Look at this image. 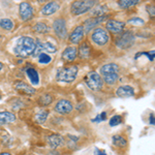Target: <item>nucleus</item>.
I'll use <instances>...</instances> for the list:
<instances>
[{
    "mask_svg": "<svg viewBox=\"0 0 155 155\" xmlns=\"http://www.w3.org/2000/svg\"><path fill=\"white\" fill-rule=\"evenodd\" d=\"M35 50V41L32 37L22 36L17 41L14 47V53L18 57H28L33 54Z\"/></svg>",
    "mask_w": 155,
    "mask_h": 155,
    "instance_id": "obj_1",
    "label": "nucleus"
},
{
    "mask_svg": "<svg viewBox=\"0 0 155 155\" xmlns=\"http://www.w3.org/2000/svg\"><path fill=\"white\" fill-rule=\"evenodd\" d=\"M102 81L107 85H114L119 79V66L115 63L104 64L101 68Z\"/></svg>",
    "mask_w": 155,
    "mask_h": 155,
    "instance_id": "obj_2",
    "label": "nucleus"
},
{
    "mask_svg": "<svg viewBox=\"0 0 155 155\" xmlns=\"http://www.w3.org/2000/svg\"><path fill=\"white\" fill-rule=\"evenodd\" d=\"M79 71V67L77 65L61 67L57 71L56 80L58 82H63V83H71L76 80Z\"/></svg>",
    "mask_w": 155,
    "mask_h": 155,
    "instance_id": "obj_3",
    "label": "nucleus"
},
{
    "mask_svg": "<svg viewBox=\"0 0 155 155\" xmlns=\"http://www.w3.org/2000/svg\"><path fill=\"white\" fill-rule=\"evenodd\" d=\"M96 4L95 1L92 0H87V1H74L71 6V12L74 16H79V15L85 14L89 12L91 8H93Z\"/></svg>",
    "mask_w": 155,
    "mask_h": 155,
    "instance_id": "obj_4",
    "label": "nucleus"
},
{
    "mask_svg": "<svg viewBox=\"0 0 155 155\" xmlns=\"http://www.w3.org/2000/svg\"><path fill=\"white\" fill-rule=\"evenodd\" d=\"M136 41V36H134V32L130 30L121 33L116 38V46L120 49H128L130 48L132 45Z\"/></svg>",
    "mask_w": 155,
    "mask_h": 155,
    "instance_id": "obj_5",
    "label": "nucleus"
},
{
    "mask_svg": "<svg viewBox=\"0 0 155 155\" xmlns=\"http://www.w3.org/2000/svg\"><path fill=\"white\" fill-rule=\"evenodd\" d=\"M84 81L91 90H101L104 86L101 76L95 71H91L84 78Z\"/></svg>",
    "mask_w": 155,
    "mask_h": 155,
    "instance_id": "obj_6",
    "label": "nucleus"
},
{
    "mask_svg": "<svg viewBox=\"0 0 155 155\" xmlns=\"http://www.w3.org/2000/svg\"><path fill=\"white\" fill-rule=\"evenodd\" d=\"M91 39L94 44L97 45V46H104V45H107V42L109 41L110 36L106 29L99 27V28H96L93 30V32H92V34H91Z\"/></svg>",
    "mask_w": 155,
    "mask_h": 155,
    "instance_id": "obj_7",
    "label": "nucleus"
},
{
    "mask_svg": "<svg viewBox=\"0 0 155 155\" xmlns=\"http://www.w3.org/2000/svg\"><path fill=\"white\" fill-rule=\"evenodd\" d=\"M53 29L56 35L61 39L67 37V29H66V22L64 19H57L53 23Z\"/></svg>",
    "mask_w": 155,
    "mask_h": 155,
    "instance_id": "obj_8",
    "label": "nucleus"
},
{
    "mask_svg": "<svg viewBox=\"0 0 155 155\" xmlns=\"http://www.w3.org/2000/svg\"><path fill=\"white\" fill-rule=\"evenodd\" d=\"M20 18L23 21H29L33 18V8L29 2H22L19 6Z\"/></svg>",
    "mask_w": 155,
    "mask_h": 155,
    "instance_id": "obj_9",
    "label": "nucleus"
},
{
    "mask_svg": "<svg viewBox=\"0 0 155 155\" xmlns=\"http://www.w3.org/2000/svg\"><path fill=\"white\" fill-rule=\"evenodd\" d=\"M55 112L62 115L65 114H69L71 113V111L74 110V107H72V104L67 99H60V101L57 102L56 106L54 107Z\"/></svg>",
    "mask_w": 155,
    "mask_h": 155,
    "instance_id": "obj_10",
    "label": "nucleus"
},
{
    "mask_svg": "<svg viewBox=\"0 0 155 155\" xmlns=\"http://www.w3.org/2000/svg\"><path fill=\"white\" fill-rule=\"evenodd\" d=\"M84 34H85V31H84V28L82 25H80V26H77L76 28L72 30V32L71 34H69V41L71 42V44H79L80 41L83 39L84 37Z\"/></svg>",
    "mask_w": 155,
    "mask_h": 155,
    "instance_id": "obj_11",
    "label": "nucleus"
},
{
    "mask_svg": "<svg viewBox=\"0 0 155 155\" xmlns=\"http://www.w3.org/2000/svg\"><path fill=\"white\" fill-rule=\"evenodd\" d=\"M107 18V16L104 15V16H101V17H94V18H90L88 20H86L84 23V26H83L85 33H86V32H89L93 27H95L96 25L101 24V22H104Z\"/></svg>",
    "mask_w": 155,
    "mask_h": 155,
    "instance_id": "obj_12",
    "label": "nucleus"
},
{
    "mask_svg": "<svg viewBox=\"0 0 155 155\" xmlns=\"http://www.w3.org/2000/svg\"><path fill=\"white\" fill-rule=\"evenodd\" d=\"M47 142H48V144L50 145V147H51L52 149H56V148H58V147H61L65 144L64 137L57 134L49 136L47 137Z\"/></svg>",
    "mask_w": 155,
    "mask_h": 155,
    "instance_id": "obj_13",
    "label": "nucleus"
},
{
    "mask_svg": "<svg viewBox=\"0 0 155 155\" xmlns=\"http://www.w3.org/2000/svg\"><path fill=\"white\" fill-rule=\"evenodd\" d=\"M125 23L124 22L116 21V20H109L107 22V29L113 33H121L122 30L124 29Z\"/></svg>",
    "mask_w": 155,
    "mask_h": 155,
    "instance_id": "obj_14",
    "label": "nucleus"
},
{
    "mask_svg": "<svg viewBox=\"0 0 155 155\" xmlns=\"http://www.w3.org/2000/svg\"><path fill=\"white\" fill-rule=\"evenodd\" d=\"M116 95L121 98H127V97H131L134 95V89L131 86H121L116 90Z\"/></svg>",
    "mask_w": 155,
    "mask_h": 155,
    "instance_id": "obj_15",
    "label": "nucleus"
},
{
    "mask_svg": "<svg viewBox=\"0 0 155 155\" xmlns=\"http://www.w3.org/2000/svg\"><path fill=\"white\" fill-rule=\"evenodd\" d=\"M15 89L18 90L20 92H23L25 94H29V95H32V94L35 93V89H34L33 87H31L27 83L21 82V81L15 83Z\"/></svg>",
    "mask_w": 155,
    "mask_h": 155,
    "instance_id": "obj_16",
    "label": "nucleus"
},
{
    "mask_svg": "<svg viewBox=\"0 0 155 155\" xmlns=\"http://www.w3.org/2000/svg\"><path fill=\"white\" fill-rule=\"evenodd\" d=\"M78 56V49L74 47H67L62 53V58L67 62L74 61Z\"/></svg>",
    "mask_w": 155,
    "mask_h": 155,
    "instance_id": "obj_17",
    "label": "nucleus"
},
{
    "mask_svg": "<svg viewBox=\"0 0 155 155\" xmlns=\"http://www.w3.org/2000/svg\"><path fill=\"white\" fill-rule=\"evenodd\" d=\"M60 8V4L56 1H52L47 3L46 5H44V7L41 8V14L45 16H50V15L55 14L58 9Z\"/></svg>",
    "mask_w": 155,
    "mask_h": 155,
    "instance_id": "obj_18",
    "label": "nucleus"
},
{
    "mask_svg": "<svg viewBox=\"0 0 155 155\" xmlns=\"http://www.w3.org/2000/svg\"><path fill=\"white\" fill-rule=\"evenodd\" d=\"M16 121V116L15 114L11 113V112H0V126L4 125V124L12 123Z\"/></svg>",
    "mask_w": 155,
    "mask_h": 155,
    "instance_id": "obj_19",
    "label": "nucleus"
},
{
    "mask_svg": "<svg viewBox=\"0 0 155 155\" xmlns=\"http://www.w3.org/2000/svg\"><path fill=\"white\" fill-rule=\"evenodd\" d=\"M90 53H91V48H90L88 42H84L80 46V48L78 49V54L81 57L82 59H86L90 56Z\"/></svg>",
    "mask_w": 155,
    "mask_h": 155,
    "instance_id": "obj_20",
    "label": "nucleus"
},
{
    "mask_svg": "<svg viewBox=\"0 0 155 155\" xmlns=\"http://www.w3.org/2000/svg\"><path fill=\"white\" fill-rule=\"evenodd\" d=\"M26 74H27V76H28L29 80L31 81L32 84L37 85L39 83L38 72H37L34 68H32V67H28V68H26Z\"/></svg>",
    "mask_w": 155,
    "mask_h": 155,
    "instance_id": "obj_21",
    "label": "nucleus"
},
{
    "mask_svg": "<svg viewBox=\"0 0 155 155\" xmlns=\"http://www.w3.org/2000/svg\"><path fill=\"white\" fill-rule=\"evenodd\" d=\"M112 142H113L114 146L119 147V148H124L127 145L126 139L122 136H114L113 139H112Z\"/></svg>",
    "mask_w": 155,
    "mask_h": 155,
    "instance_id": "obj_22",
    "label": "nucleus"
},
{
    "mask_svg": "<svg viewBox=\"0 0 155 155\" xmlns=\"http://www.w3.org/2000/svg\"><path fill=\"white\" fill-rule=\"evenodd\" d=\"M52 101H53V96H52L51 94H48V93L41 95L38 99V104H41V107L49 106L50 104H52Z\"/></svg>",
    "mask_w": 155,
    "mask_h": 155,
    "instance_id": "obj_23",
    "label": "nucleus"
},
{
    "mask_svg": "<svg viewBox=\"0 0 155 155\" xmlns=\"http://www.w3.org/2000/svg\"><path fill=\"white\" fill-rule=\"evenodd\" d=\"M139 2L140 0H121V1H118L117 3L122 8H128V7L137 5Z\"/></svg>",
    "mask_w": 155,
    "mask_h": 155,
    "instance_id": "obj_24",
    "label": "nucleus"
},
{
    "mask_svg": "<svg viewBox=\"0 0 155 155\" xmlns=\"http://www.w3.org/2000/svg\"><path fill=\"white\" fill-rule=\"evenodd\" d=\"M48 116H49V111H47V110H42V111L39 112L38 114H36L35 120L38 122L39 124H42V123H45V122L47 121Z\"/></svg>",
    "mask_w": 155,
    "mask_h": 155,
    "instance_id": "obj_25",
    "label": "nucleus"
},
{
    "mask_svg": "<svg viewBox=\"0 0 155 155\" xmlns=\"http://www.w3.org/2000/svg\"><path fill=\"white\" fill-rule=\"evenodd\" d=\"M0 27L2 29L9 31V30L14 28V22L11 19H1L0 20Z\"/></svg>",
    "mask_w": 155,
    "mask_h": 155,
    "instance_id": "obj_26",
    "label": "nucleus"
},
{
    "mask_svg": "<svg viewBox=\"0 0 155 155\" xmlns=\"http://www.w3.org/2000/svg\"><path fill=\"white\" fill-rule=\"evenodd\" d=\"M33 30L36 32V33H39V34H44L46 32H48V26H47L45 23H41V22H38L34 25L33 27Z\"/></svg>",
    "mask_w": 155,
    "mask_h": 155,
    "instance_id": "obj_27",
    "label": "nucleus"
},
{
    "mask_svg": "<svg viewBox=\"0 0 155 155\" xmlns=\"http://www.w3.org/2000/svg\"><path fill=\"white\" fill-rule=\"evenodd\" d=\"M41 49H42V53H45V51L49 52V53H56V51H57L56 47L53 46V45L50 44L48 41L41 42Z\"/></svg>",
    "mask_w": 155,
    "mask_h": 155,
    "instance_id": "obj_28",
    "label": "nucleus"
},
{
    "mask_svg": "<svg viewBox=\"0 0 155 155\" xmlns=\"http://www.w3.org/2000/svg\"><path fill=\"white\" fill-rule=\"evenodd\" d=\"M107 11V7L106 5H99V6H97L96 8H93L92 14L96 17H101V16H104Z\"/></svg>",
    "mask_w": 155,
    "mask_h": 155,
    "instance_id": "obj_29",
    "label": "nucleus"
},
{
    "mask_svg": "<svg viewBox=\"0 0 155 155\" xmlns=\"http://www.w3.org/2000/svg\"><path fill=\"white\" fill-rule=\"evenodd\" d=\"M51 56L46 53H41V55H38V62L39 63H42V64H48L51 62Z\"/></svg>",
    "mask_w": 155,
    "mask_h": 155,
    "instance_id": "obj_30",
    "label": "nucleus"
},
{
    "mask_svg": "<svg viewBox=\"0 0 155 155\" xmlns=\"http://www.w3.org/2000/svg\"><path fill=\"white\" fill-rule=\"evenodd\" d=\"M122 122V117L120 115H115L110 119V126H117Z\"/></svg>",
    "mask_w": 155,
    "mask_h": 155,
    "instance_id": "obj_31",
    "label": "nucleus"
},
{
    "mask_svg": "<svg viewBox=\"0 0 155 155\" xmlns=\"http://www.w3.org/2000/svg\"><path fill=\"white\" fill-rule=\"evenodd\" d=\"M128 23H131V24H134L136 26H141V25H144L145 22L144 20H142L141 18H137V17H136V18H131L128 20Z\"/></svg>",
    "mask_w": 155,
    "mask_h": 155,
    "instance_id": "obj_32",
    "label": "nucleus"
},
{
    "mask_svg": "<svg viewBox=\"0 0 155 155\" xmlns=\"http://www.w3.org/2000/svg\"><path fill=\"white\" fill-rule=\"evenodd\" d=\"M141 55H146V56H148L150 61H153L154 60V51H152L151 53H150V52H141V53H137L136 55V57H134V59H137L139 56H141Z\"/></svg>",
    "mask_w": 155,
    "mask_h": 155,
    "instance_id": "obj_33",
    "label": "nucleus"
},
{
    "mask_svg": "<svg viewBox=\"0 0 155 155\" xmlns=\"http://www.w3.org/2000/svg\"><path fill=\"white\" fill-rule=\"evenodd\" d=\"M147 8H148V12H149V15L151 17H154V6H150L148 5L147 6Z\"/></svg>",
    "mask_w": 155,
    "mask_h": 155,
    "instance_id": "obj_34",
    "label": "nucleus"
},
{
    "mask_svg": "<svg viewBox=\"0 0 155 155\" xmlns=\"http://www.w3.org/2000/svg\"><path fill=\"white\" fill-rule=\"evenodd\" d=\"M149 122H150V124H151V125H154V124H155V119H154V115L153 114L150 115Z\"/></svg>",
    "mask_w": 155,
    "mask_h": 155,
    "instance_id": "obj_35",
    "label": "nucleus"
},
{
    "mask_svg": "<svg viewBox=\"0 0 155 155\" xmlns=\"http://www.w3.org/2000/svg\"><path fill=\"white\" fill-rule=\"evenodd\" d=\"M99 116H101V121H104V120L107 119V113H106V112H102L101 114H99Z\"/></svg>",
    "mask_w": 155,
    "mask_h": 155,
    "instance_id": "obj_36",
    "label": "nucleus"
},
{
    "mask_svg": "<svg viewBox=\"0 0 155 155\" xmlns=\"http://www.w3.org/2000/svg\"><path fill=\"white\" fill-rule=\"evenodd\" d=\"M95 155H107V154H106V152L102 151V150H96Z\"/></svg>",
    "mask_w": 155,
    "mask_h": 155,
    "instance_id": "obj_37",
    "label": "nucleus"
},
{
    "mask_svg": "<svg viewBox=\"0 0 155 155\" xmlns=\"http://www.w3.org/2000/svg\"><path fill=\"white\" fill-rule=\"evenodd\" d=\"M49 155H59L58 151H56V150H52V151L49 152Z\"/></svg>",
    "mask_w": 155,
    "mask_h": 155,
    "instance_id": "obj_38",
    "label": "nucleus"
},
{
    "mask_svg": "<svg viewBox=\"0 0 155 155\" xmlns=\"http://www.w3.org/2000/svg\"><path fill=\"white\" fill-rule=\"evenodd\" d=\"M0 155H12V154L7 153V152H2V153H0Z\"/></svg>",
    "mask_w": 155,
    "mask_h": 155,
    "instance_id": "obj_39",
    "label": "nucleus"
},
{
    "mask_svg": "<svg viewBox=\"0 0 155 155\" xmlns=\"http://www.w3.org/2000/svg\"><path fill=\"white\" fill-rule=\"evenodd\" d=\"M2 67H3V64H2L1 62H0V71H1V69H2Z\"/></svg>",
    "mask_w": 155,
    "mask_h": 155,
    "instance_id": "obj_40",
    "label": "nucleus"
},
{
    "mask_svg": "<svg viewBox=\"0 0 155 155\" xmlns=\"http://www.w3.org/2000/svg\"><path fill=\"white\" fill-rule=\"evenodd\" d=\"M0 98H1V94H0Z\"/></svg>",
    "mask_w": 155,
    "mask_h": 155,
    "instance_id": "obj_41",
    "label": "nucleus"
}]
</instances>
